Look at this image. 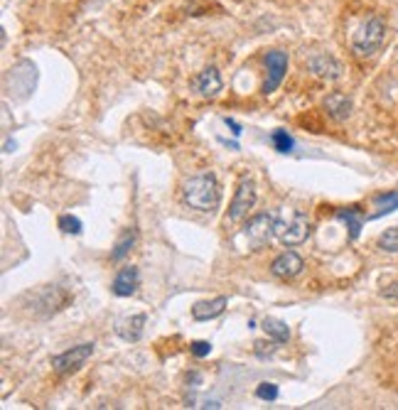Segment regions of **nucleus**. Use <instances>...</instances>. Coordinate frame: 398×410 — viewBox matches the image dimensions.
Segmentation results:
<instances>
[{
  "label": "nucleus",
  "instance_id": "1",
  "mask_svg": "<svg viewBox=\"0 0 398 410\" xmlns=\"http://www.w3.org/2000/svg\"><path fill=\"white\" fill-rule=\"evenodd\" d=\"M185 202L197 211H214L222 204V190L214 175H197L182 187Z\"/></svg>",
  "mask_w": 398,
  "mask_h": 410
},
{
  "label": "nucleus",
  "instance_id": "2",
  "mask_svg": "<svg viewBox=\"0 0 398 410\" xmlns=\"http://www.w3.org/2000/svg\"><path fill=\"white\" fill-rule=\"evenodd\" d=\"M383 40H386V22L371 15L352 35V52L357 57H374L383 47Z\"/></svg>",
  "mask_w": 398,
  "mask_h": 410
},
{
  "label": "nucleus",
  "instance_id": "3",
  "mask_svg": "<svg viewBox=\"0 0 398 410\" xmlns=\"http://www.w3.org/2000/svg\"><path fill=\"white\" fill-rule=\"evenodd\" d=\"M276 236L283 246H300L308 241L310 236V219L303 211H292V216L287 221L278 219Z\"/></svg>",
  "mask_w": 398,
  "mask_h": 410
},
{
  "label": "nucleus",
  "instance_id": "4",
  "mask_svg": "<svg viewBox=\"0 0 398 410\" xmlns=\"http://www.w3.org/2000/svg\"><path fill=\"white\" fill-rule=\"evenodd\" d=\"M276 226H278L276 214H256L243 226V236L248 239L251 248H263L276 236Z\"/></svg>",
  "mask_w": 398,
  "mask_h": 410
},
{
  "label": "nucleus",
  "instance_id": "5",
  "mask_svg": "<svg viewBox=\"0 0 398 410\" xmlns=\"http://www.w3.org/2000/svg\"><path fill=\"white\" fill-rule=\"evenodd\" d=\"M253 204H256V182H253L251 177H243L236 187L232 206H229V221H234V224L241 221L243 216L253 209Z\"/></svg>",
  "mask_w": 398,
  "mask_h": 410
},
{
  "label": "nucleus",
  "instance_id": "6",
  "mask_svg": "<svg viewBox=\"0 0 398 410\" xmlns=\"http://www.w3.org/2000/svg\"><path fill=\"white\" fill-rule=\"evenodd\" d=\"M91 354H94V341H86V344L71 346V349L64 351V354L52 356V366H55V371L57 374H62V376L71 374V371L81 369Z\"/></svg>",
  "mask_w": 398,
  "mask_h": 410
},
{
  "label": "nucleus",
  "instance_id": "7",
  "mask_svg": "<svg viewBox=\"0 0 398 410\" xmlns=\"http://www.w3.org/2000/svg\"><path fill=\"white\" fill-rule=\"evenodd\" d=\"M266 69H268V76H266V84H263V94H273V91L278 89V86L283 84V79H285V71H287V52H280V50H273L266 55Z\"/></svg>",
  "mask_w": 398,
  "mask_h": 410
},
{
  "label": "nucleus",
  "instance_id": "8",
  "mask_svg": "<svg viewBox=\"0 0 398 410\" xmlns=\"http://www.w3.org/2000/svg\"><path fill=\"white\" fill-rule=\"evenodd\" d=\"M308 66L313 74H318L320 79H329V81H337L339 76L344 74V66L339 59H334L332 55L327 52H320V55H313L308 59Z\"/></svg>",
  "mask_w": 398,
  "mask_h": 410
},
{
  "label": "nucleus",
  "instance_id": "9",
  "mask_svg": "<svg viewBox=\"0 0 398 410\" xmlns=\"http://www.w3.org/2000/svg\"><path fill=\"white\" fill-rule=\"evenodd\" d=\"M303 268H305L303 258H300L295 250H285V253H280L278 258H273V263H271V273L276 278H283V281L300 276Z\"/></svg>",
  "mask_w": 398,
  "mask_h": 410
},
{
  "label": "nucleus",
  "instance_id": "10",
  "mask_svg": "<svg viewBox=\"0 0 398 410\" xmlns=\"http://www.w3.org/2000/svg\"><path fill=\"white\" fill-rule=\"evenodd\" d=\"M192 86H194V91L199 96H204V99H214V96L222 91V74H219L217 66H207V69H202L199 74L192 79Z\"/></svg>",
  "mask_w": 398,
  "mask_h": 410
},
{
  "label": "nucleus",
  "instance_id": "11",
  "mask_svg": "<svg viewBox=\"0 0 398 410\" xmlns=\"http://www.w3.org/2000/svg\"><path fill=\"white\" fill-rule=\"evenodd\" d=\"M138 285H141V270L136 268V265H126V268H121L116 273V278H113V295L118 297H131L133 292L138 290Z\"/></svg>",
  "mask_w": 398,
  "mask_h": 410
},
{
  "label": "nucleus",
  "instance_id": "12",
  "mask_svg": "<svg viewBox=\"0 0 398 410\" xmlns=\"http://www.w3.org/2000/svg\"><path fill=\"white\" fill-rule=\"evenodd\" d=\"M352 108H354L352 99H349L347 94H339V91H334V94H329L327 99H325V111H327L334 120H347L349 115H352Z\"/></svg>",
  "mask_w": 398,
  "mask_h": 410
},
{
  "label": "nucleus",
  "instance_id": "13",
  "mask_svg": "<svg viewBox=\"0 0 398 410\" xmlns=\"http://www.w3.org/2000/svg\"><path fill=\"white\" fill-rule=\"evenodd\" d=\"M227 297L219 295L214 297V300H204V302H197L194 307H192V317H194L197 322H207V320H214V317H219L224 310H227Z\"/></svg>",
  "mask_w": 398,
  "mask_h": 410
},
{
  "label": "nucleus",
  "instance_id": "14",
  "mask_svg": "<svg viewBox=\"0 0 398 410\" xmlns=\"http://www.w3.org/2000/svg\"><path fill=\"white\" fill-rule=\"evenodd\" d=\"M334 216H337L339 221H344V224H347L349 239H352V241H357V239H359L364 221H369L367 216H364V211L359 209V206H344V209H337V211H334Z\"/></svg>",
  "mask_w": 398,
  "mask_h": 410
},
{
  "label": "nucleus",
  "instance_id": "15",
  "mask_svg": "<svg viewBox=\"0 0 398 410\" xmlns=\"http://www.w3.org/2000/svg\"><path fill=\"white\" fill-rule=\"evenodd\" d=\"M145 315H133L126 317V320L116 322V334L121 337L123 341H138L143 337V327H145Z\"/></svg>",
  "mask_w": 398,
  "mask_h": 410
},
{
  "label": "nucleus",
  "instance_id": "16",
  "mask_svg": "<svg viewBox=\"0 0 398 410\" xmlns=\"http://www.w3.org/2000/svg\"><path fill=\"white\" fill-rule=\"evenodd\" d=\"M374 206H376V211L367 216L369 221L381 219V216H386V214H391V211H396L398 209V192H386V195H376V197H374Z\"/></svg>",
  "mask_w": 398,
  "mask_h": 410
},
{
  "label": "nucleus",
  "instance_id": "17",
  "mask_svg": "<svg viewBox=\"0 0 398 410\" xmlns=\"http://www.w3.org/2000/svg\"><path fill=\"white\" fill-rule=\"evenodd\" d=\"M263 332H266L268 337H271L273 341H278V344H285L287 339H290V327L285 325L283 320H276V317H266V320L261 322Z\"/></svg>",
  "mask_w": 398,
  "mask_h": 410
},
{
  "label": "nucleus",
  "instance_id": "18",
  "mask_svg": "<svg viewBox=\"0 0 398 410\" xmlns=\"http://www.w3.org/2000/svg\"><path fill=\"white\" fill-rule=\"evenodd\" d=\"M136 239H138V234H136V229H126L123 231V236L116 241V246H113V250H111V260H123L128 253L133 250V246H136Z\"/></svg>",
  "mask_w": 398,
  "mask_h": 410
},
{
  "label": "nucleus",
  "instance_id": "19",
  "mask_svg": "<svg viewBox=\"0 0 398 410\" xmlns=\"http://www.w3.org/2000/svg\"><path fill=\"white\" fill-rule=\"evenodd\" d=\"M271 141H273V146H276V150L283 153V155L292 153V148H295V141H292V135L287 133V130H273Z\"/></svg>",
  "mask_w": 398,
  "mask_h": 410
},
{
  "label": "nucleus",
  "instance_id": "20",
  "mask_svg": "<svg viewBox=\"0 0 398 410\" xmlns=\"http://www.w3.org/2000/svg\"><path fill=\"white\" fill-rule=\"evenodd\" d=\"M378 248L386 250V253H398V226L386 229L378 236Z\"/></svg>",
  "mask_w": 398,
  "mask_h": 410
},
{
  "label": "nucleus",
  "instance_id": "21",
  "mask_svg": "<svg viewBox=\"0 0 398 410\" xmlns=\"http://www.w3.org/2000/svg\"><path fill=\"white\" fill-rule=\"evenodd\" d=\"M59 229L64 231V234L76 236V234H81V221L71 214H64V216H59Z\"/></svg>",
  "mask_w": 398,
  "mask_h": 410
},
{
  "label": "nucleus",
  "instance_id": "22",
  "mask_svg": "<svg viewBox=\"0 0 398 410\" xmlns=\"http://www.w3.org/2000/svg\"><path fill=\"white\" fill-rule=\"evenodd\" d=\"M256 395L261 400H276L278 398V386L271 383V381H263V383H258Z\"/></svg>",
  "mask_w": 398,
  "mask_h": 410
},
{
  "label": "nucleus",
  "instance_id": "23",
  "mask_svg": "<svg viewBox=\"0 0 398 410\" xmlns=\"http://www.w3.org/2000/svg\"><path fill=\"white\" fill-rule=\"evenodd\" d=\"M190 351L197 356V359H204V356L212 354V344H209V341H192Z\"/></svg>",
  "mask_w": 398,
  "mask_h": 410
},
{
  "label": "nucleus",
  "instance_id": "24",
  "mask_svg": "<svg viewBox=\"0 0 398 410\" xmlns=\"http://www.w3.org/2000/svg\"><path fill=\"white\" fill-rule=\"evenodd\" d=\"M381 297H386V300L398 302V283H391V285L381 288Z\"/></svg>",
  "mask_w": 398,
  "mask_h": 410
},
{
  "label": "nucleus",
  "instance_id": "25",
  "mask_svg": "<svg viewBox=\"0 0 398 410\" xmlns=\"http://www.w3.org/2000/svg\"><path fill=\"white\" fill-rule=\"evenodd\" d=\"M224 123H227L229 128H232V133L236 135V138H239V135H241V125H239V123H236V120H234V118H224Z\"/></svg>",
  "mask_w": 398,
  "mask_h": 410
}]
</instances>
